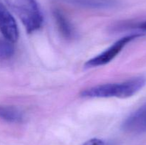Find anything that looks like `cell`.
I'll return each mask as SVG.
<instances>
[{"label": "cell", "instance_id": "1", "mask_svg": "<svg viewBox=\"0 0 146 145\" xmlns=\"http://www.w3.org/2000/svg\"><path fill=\"white\" fill-rule=\"evenodd\" d=\"M146 84V78L138 76L116 83L97 85L86 89L81 95L84 98H128L139 92Z\"/></svg>", "mask_w": 146, "mask_h": 145}, {"label": "cell", "instance_id": "2", "mask_svg": "<svg viewBox=\"0 0 146 145\" xmlns=\"http://www.w3.org/2000/svg\"><path fill=\"white\" fill-rule=\"evenodd\" d=\"M7 5L19 18L28 33L38 30L43 16L36 0H5Z\"/></svg>", "mask_w": 146, "mask_h": 145}, {"label": "cell", "instance_id": "3", "mask_svg": "<svg viewBox=\"0 0 146 145\" xmlns=\"http://www.w3.org/2000/svg\"><path fill=\"white\" fill-rule=\"evenodd\" d=\"M142 36L143 34H133L123 37L121 39L118 40L116 42L114 43L111 46L107 48L104 52L100 53L97 56L88 60L85 63V67L86 68H95V67L106 65L113 59H114L118 54L120 53L123 48L128 43L131 42Z\"/></svg>", "mask_w": 146, "mask_h": 145}, {"label": "cell", "instance_id": "4", "mask_svg": "<svg viewBox=\"0 0 146 145\" xmlns=\"http://www.w3.org/2000/svg\"><path fill=\"white\" fill-rule=\"evenodd\" d=\"M0 32L13 44L19 38V29L14 16L0 0Z\"/></svg>", "mask_w": 146, "mask_h": 145}, {"label": "cell", "instance_id": "5", "mask_svg": "<svg viewBox=\"0 0 146 145\" xmlns=\"http://www.w3.org/2000/svg\"><path fill=\"white\" fill-rule=\"evenodd\" d=\"M122 129L128 133L146 132V103L125 119Z\"/></svg>", "mask_w": 146, "mask_h": 145}, {"label": "cell", "instance_id": "6", "mask_svg": "<svg viewBox=\"0 0 146 145\" xmlns=\"http://www.w3.org/2000/svg\"><path fill=\"white\" fill-rule=\"evenodd\" d=\"M0 118L6 122L19 123L22 122L24 117L18 108L10 105H0Z\"/></svg>", "mask_w": 146, "mask_h": 145}, {"label": "cell", "instance_id": "7", "mask_svg": "<svg viewBox=\"0 0 146 145\" xmlns=\"http://www.w3.org/2000/svg\"><path fill=\"white\" fill-rule=\"evenodd\" d=\"M64 1L77 6L94 9L109 8L115 5V1L114 0H64Z\"/></svg>", "mask_w": 146, "mask_h": 145}, {"label": "cell", "instance_id": "8", "mask_svg": "<svg viewBox=\"0 0 146 145\" xmlns=\"http://www.w3.org/2000/svg\"><path fill=\"white\" fill-rule=\"evenodd\" d=\"M54 16L58 28L63 36L66 38H71L74 34V31L68 20L59 10L57 9L54 11Z\"/></svg>", "mask_w": 146, "mask_h": 145}, {"label": "cell", "instance_id": "9", "mask_svg": "<svg viewBox=\"0 0 146 145\" xmlns=\"http://www.w3.org/2000/svg\"><path fill=\"white\" fill-rule=\"evenodd\" d=\"M14 53L13 43L5 38H0V61H5L11 58Z\"/></svg>", "mask_w": 146, "mask_h": 145}, {"label": "cell", "instance_id": "10", "mask_svg": "<svg viewBox=\"0 0 146 145\" xmlns=\"http://www.w3.org/2000/svg\"><path fill=\"white\" fill-rule=\"evenodd\" d=\"M83 145H106V144L102 139L93 138L86 142Z\"/></svg>", "mask_w": 146, "mask_h": 145}, {"label": "cell", "instance_id": "11", "mask_svg": "<svg viewBox=\"0 0 146 145\" xmlns=\"http://www.w3.org/2000/svg\"><path fill=\"white\" fill-rule=\"evenodd\" d=\"M138 27L140 28V29L143 30V31H146V21H144V22L141 23V24H140Z\"/></svg>", "mask_w": 146, "mask_h": 145}]
</instances>
